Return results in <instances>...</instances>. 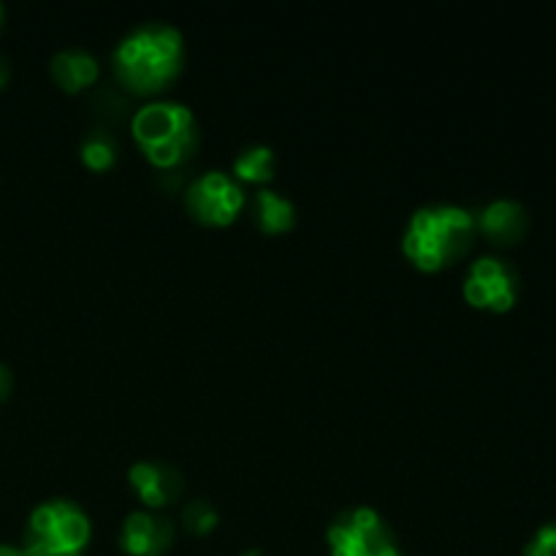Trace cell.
I'll return each instance as SVG.
<instances>
[{
  "instance_id": "cell-1",
  "label": "cell",
  "mask_w": 556,
  "mask_h": 556,
  "mask_svg": "<svg viewBox=\"0 0 556 556\" xmlns=\"http://www.w3.org/2000/svg\"><path fill=\"white\" fill-rule=\"evenodd\" d=\"M182 33L168 22H144L134 27L114 49L117 76L136 92H155L182 68Z\"/></svg>"
},
{
  "instance_id": "cell-12",
  "label": "cell",
  "mask_w": 556,
  "mask_h": 556,
  "mask_svg": "<svg viewBox=\"0 0 556 556\" xmlns=\"http://www.w3.org/2000/svg\"><path fill=\"white\" fill-rule=\"evenodd\" d=\"M255 223L264 233H282L296 223V206L291 199L275 190H258L255 193Z\"/></svg>"
},
{
  "instance_id": "cell-3",
  "label": "cell",
  "mask_w": 556,
  "mask_h": 556,
  "mask_svg": "<svg viewBox=\"0 0 556 556\" xmlns=\"http://www.w3.org/2000/svg\"><path fill=\"white\" fill-rule=\"evenodd\" d=\"M130 130L147 161L161 168L179 166L199 144V125L190 106L179 101H150L136 109Z\"/></svg>"
},
{
  "instance_id": "cell-17",
  "label": "cell",
  "mask_w": 556,
  "mask_h": 556,
  "mask_svg": "<svg viewBox=\"0 0 556 556\" xmlns=\"http://www.w3.org/2000/svg\"><path fill=\"white\" fill-rule=\"evenodd\" d=\"M9 389H11V372L3 367V364H0V400H5V396H9Z\"/></svg>"
},
{
  "instance_id": "cell-5",
  "label": "cell",
  "mask_w": 556,
  "mask_h": 556,
  "mask_svg": "<svg viewBox=\"0 0 556 556\" xmlns=\"http://www.w3.org/2000/svg\"><path fill=\"white\" fill-rule=\"evenodd\" d=\"M331 556H402L391 527L375 508L342 510L326 532Z\"/></svg>"
},
{
  "instance_id": "cell-15",
  "label": "cell",
  "mask_w": 556,
  "mask_h": 556,
  "mask_svg": "<svg viewBox=\"0 0 556 556\" xmlns=\"http://www.w3.org/2000/svg\"><path fill=\"white\" fill-rule=\"evenodd\" d=\"M182 519L190 532H195V535H206V532L215 530L217 510L212 508L206 500H190L182 510Z\"/></svg>"
},
{
  "instance_id": "cell-9",
  "label": "cell",
  "mask_w": 556,
  "mask_h": 556,
  "mask_svg": "<svg viewBox=\"0 0 556 556\" xmlns=\"http://www.w3.org/2000/svg\"><path fill=\"white\" fill-rule=\"evenodd\" d=\"M476 228L494 244H516L530 228V215L525 204L514 199L489 201L476 217Z\"/></svg>"
},
{
  "instance_id": "cell-11",
  "label": "cell",
  "mask_w": 556,
  "mask_h": 556,
  "mask_svg": "<svg viewBox=\"0 0 556 556\" xmlns=\"http://www.w3.org/2000/svg\"><path fill=\"white\" fill-rule=\"evenodd\" d=\"M101 74V65L85 49H60L52 58V76L65 92H79L90 87Z\"/></svg>"
},
{
  "instance_id": "cell-7",
  "label": "cell",
  "mask_w": 556,
  "mask_h": 556,
  "mask_svg": "<svg viewBox=\"0 0 556 556\" xmlns=\"http://www.w3.org/2000/svg\"><path fill=\"white\" fill-rule=\"evenodd\" d=\"M188 210L206 226H228L244 206V190L231 174L204 172L190 182L185 195Z\"/></svg>"
},
{
  "instance_id": "cell-13",
  "label": "cell",
  "mask_w": 556,
  "mask_h": 556,
  "mask_svg": "<svg viewBox=\"0 0 556 556\" xmlns=\"http://www.w3.org/2000/svg\"><path fill=\"white\" fill-rule=\"evenodd\" d=\"M277 157L275 150L266 144L244 147L237 157H233V174L248 182H269L275 177Z\"/></svg>"
},
{
  "instance_id": "cell-10",
  "label": "cell",
  "mask_w": 556,
  "mask_h": 556,
  "mask_svg": "<svg viewBox=\"0 0 556 556\" xmlns=\"http://www.w3.org/2000/svg\"><path fill=\"white\" fill-rule=\"evenodd\" d=\"M128 481L147 508L168 505L182 492V476L174 467L157 465V462H136V465H130Z\"/></svg>"
},
{
  "instance_id": "cell-2",
  "label": "cell",
  "mask_w": 556,
  "mask_h": 556,
  "mask_svg": "<svg viewBox=\"0 0 556 556\" xmlns=\"http://www.w3.org/2000/svg\"><path fill=\"white\" fill-rule=\"evenodd\" d=\"M476 237V217L456 204L421 206L410 217L402 237L407 258L424 271H438L454 264L470 250Z\"/></svg>"
},
{
  "instance_id": "cell-19",
  "label": "cell",
  "mask_w": 556,
  "mask_h": 556,
  "mask_svg": "<svg viewBox=\"0 0 556 556\" xmlns=\"http://www.w3.org/2000/svg\"><path fill=\"white\" fill-rule=\"evenodd\" d=\"M5 81H9V63H5L3 58H0V90L5 87Z\"/></svg>"
},
{
  "instance_id": "cell-8",
  "label": "cell",
  "mask_w": 556,
  "mask_h": 556,
  "mask_svg": "<svg viewBox=\"0 0 556 556\" xmlns=\"http://www.w3.org/2000/svg\"><path fill=\"white\" fill-rule=\"evenodd\" d=\"M174 527L163 516L150 514V510H134L123 525V552L130 556H161L172 546Z\"/></svg>"
},
{
  "instance_id": "cell-18",
  "label": "cell",
  "mask_w": 556,
  "mask_h": 556,
  "mask_svg": "<svg viewBox=\"0 0 556 556\" xmlns=\"http://www.w3.org/2000/svg\"><path fill=\"white\" fill-rule=\"evenodd\" d=\"M0 556H25L22 546H11V543H0Z\"/></svg>"
},
{
  "instance_id": "cell-16",
  "label": "cell",
  "mask_w": 556,
  "mask_h": 556,
  "mask_svg": "<svg viewBox=\"0 0 556 556\" xmlns=\"http://www.w3.org/2000/svg\"><path fill=\"white\" fill-rule=\"evenodd\" d=\"M525 556H556V521L538 527V532L527 543Z\"/></svg>"
},
{
  "instance_id": "cell-4",
  "label": "cell",
  "mask_w": 556,
  "mask_h": 556,
  "mask_svg": "<svg viewBox=\"0 0 556 556\" xmlns=\"http://www.w3.org/2000/svg\"><path fill=\"white\" fill-rule=\"evenodd\" d=\"M90 519L71 500H47L27 519L25 556H81L90 543Z\"/></svg>"
},
{
  "instance_id": "cell-6",
  "label": "cell",
  "mask_w": 556,
  "mask_h": 556,
  "mask_svg": "<svg viewBox=\"0 0 556 556\" xmlns=\"http://www.w3.org/2000/svg\"><path fill=\"white\" fill-rule=\"evenodd\" d=\"M467 304L489 313H508L519 299V271L500 255H483L472 261L462 286Z\"/></svg>"
},
{
  "instance_id": "cell-14",
  "label": "cell",
  "mask_w": 556,
  "mask_h": 556,
  "mask_svg": "<svg viewBox=\"0 0 556 556\" xmlns=\"http://www.w3.org/2000/svg\"><path fill=\"white\" fill-rule=\"evenodd\" d=\"M114 157H117V147H114L112 136L90 134L81 141V161L90 168H96V172H103V168L112 166Z\"/></svg>"
},
{
  "instance_id": "cell-20",
  "label": "cell",
  "mask_w": 556,
  "mask_h": 556,
  "mask_svg": "<svg viewBox=\"0 0 556 556\" xmlns=\"http://www.w3.org/2000/svg\"><path fill=\"white\" fill-rule=\"evenodd\" d=\"M0 20H3V5H0Z\"/></svg>"
}]
</instances>
